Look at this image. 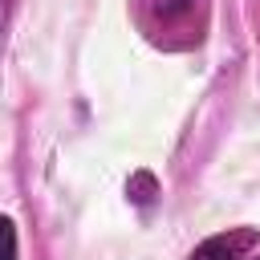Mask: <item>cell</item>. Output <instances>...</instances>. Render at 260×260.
I'll return each mask as SVG.
<instances>
[{
    "label": "cell",
    "instance_id": "1",
    "mask_svg": "<svg viewBox=\"0 0 260 260\" xmlns=\"http://www.w3.org/2000/svg\"><path fill=\"white\" fill-rule=\"evenodd\" d=\"M252 248H256V232L252 228H236V232H223V236L203 240L191 252V260H244Z\"/></svg>",
    "mask_w": 260,
    "mask_h": 260
},
{
    "label": "cell",
    "instance_id": "2",
    "mask_svg": "<svg viewBox=\"0 0 260 260\" xmlns=\"http://www.w3.org/2000/svg\"><path fill=\"white\" fill-rule=\"evenodd\" d=\"M0 260H16V228H12V219H0Z\"/></svg>",
    "mask_w": 260,
    "mask_h": 260
}]
</instances>
